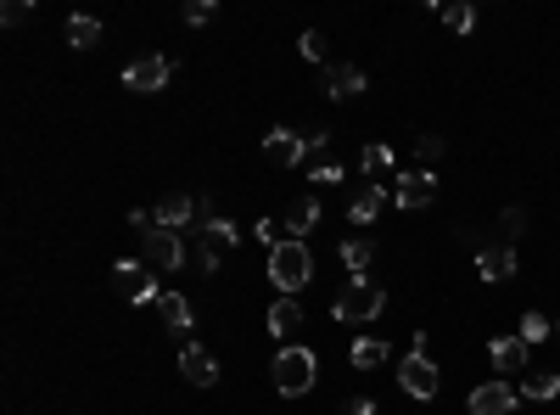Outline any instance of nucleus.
Wrapping results in <instances>:
<instances>
[{
	"label": "nucleus",
	"instance_id": "obj_30",
	"mask_svg": "<svg viewBox=\"0 0 560 415\" xmlns=\"http://www.w3.org/2000/svg\"><path fill=\"white\" fill-rule=\"evenodd\" d=\"M213 12H219L213 0H191V6H185V23H191V29H202V23H213Z\"/></svg>",
	"mask_w": 560,
	"mask_h": 415
},
{
	"label": "nucleus",
	"instance_id": "obj_28",
	"mask_svg": "<svg viewBox=\"0 0 560 415\" xmlns=\"http://www.w3.org/2000/svg\"><path fill=\"white\" fill-rule=\"evenodd\" d=\"M499 230L510 236V242H516V236H527V208H504V214H499Z\"/></svg>",
	"mask_w": 560,
	"mask_h": 415
},
{
	"label": "nucleus",
	"instance_id": "obj_22",
	"mask_svg": "<svg viewBox=\"0 0 560 415\" xmlns=\"http://www.w3.org/2000/svg\"><path fill=\"white\" fill-rule=\"evenodd\" d=\"M68 45H73V51H96V45H101V23H96V17H68Z\"/></svg>",
	"mask_w": 560,
	"mask_h": 415
},
{
	"label": "nucleus",
	"instance_id": "obj_23",
	"mask_svg": "<svg viewBox=\"0 0 560 415\" xmlns=\"http://www.w3.org/2000/svg\"><path fill=\"white\" fill-rule=\"evenodd\" d=\"M555 393H560V376L549 365L544 371H527V382H521V399H555Z\"/></svg>",
	"mask_w": 560,
	"mask_h": 415
},
{
	"label": "nucleus",
	"instance_id": "obj_11",
	"mask_svg": "<svg viewBox=\"0 0 560 415\" xmlns=\"http://www.w3.org/2000/svg\"><path fill=\"white\" fill-rule=\"evenodd\" d=\"M180 371H185V382H191V387H213V382H219V359H213L202 343H185Z\"/></svg>",
	"mask_w": 560,
	"mask_h": 415
},
{
	"label": "nucleus",
	"instance_id": "obj_17",
	"mask_svg": "<svg viewBox=\"0 0 560 415\" xmlns=\"http://www.w3.org/2000/svg\"><path fill=\"white\" fill-rule=\"evenodd\" d=\"M381 208H387V186H364L359 197H353L348 219H353V225H370V219H376Z\"/></svg>",
	"mask_w": 560,
	"mask_h": 415
},
{
	"label": "nucleus",
	"instance_id": "obj_13",
	"mask_svg": "<svg viewBox=\"0 0 560 415\" xmlns=\"http://www.w3.org/2000/svg\"><path fill=\"white\" fill-rule=\"evenodd\" d=\"M191 214H202V202L185 197V191H174V197H163V202L152 208L157 230H180V225H191Z\"/></svg>",
	"mask_w": 560,
	"mask_h": 415
},
{
	"label": "nucleus",
	"instance_id": "obj_29",
	"mask_svg": "<svg viewBox=\"0 0 560 415\" xmlns=\"http://www.w3.org/2000/svg\"><path fill=\"white\" fill-rule=\"evenodd\" d=\"M297 51H303L308 62H325V34H320V29H308L303 40H297Z\"/></svg>",
	"mask_w": 560,
	"mask_h": 415
},
{
	"label": "nucleus",
	"instance_id": "obj_8",
	"mask_svg": "<svg viewBox=\"0 0 560 415\" xmlns=\"http://www.w3.org/2000/svg\"><path fill=\"white\" fill-rule=\"evenodd\" d=\"M398 387H404L409 399H437L443 376H437V365H432L426 354H409L404 365H398Z\"/></svg>",
	"mask_w": 560,
	"mask_h": 415
},
{
	"label": "nucleus",
	"instance_id": "obj_34",
	"mask_svg": "<svg viewBox=\"0 0 560 415\" xmlns=\"http://www.w3.org/2000/svg\"><path fill=\"white\" fill-rule=\"evenodd\" d=\"M308 180H320V186H336V180H342V163H325L320 174H308Z\"/></svg>",
	"mask_w": 560,
	"mask_h": 415
},
{
	"label": "nucleus",
	"instance_id": "obj_4",
	"mask_svg": "<svg viewBox=\"0 0 560 415\" xmlns=\"http://www.w3.org/2000/svg\"><path fill=\"white\" fill-rule=\"evenodd\" d=\"M381 309H387V292H381L376 281H348V292L336 298L331 315L336 320H376Z\"/></svg>",
	"mask_w": 560,
	"mask_h": 415
},
{
	"label": "nucleus",
	"instance_id": "obj_2",
	"mask_svg": "<svg viewBox=\"0 0 560 415\" xmlns=\"http://www.w3.org/2000/svg\"><path fill=\"white\" fill-rule=\"evenodd\" d=\"M314 382H320V365H314V354H308L303 343L280 348V354H275V387H280V393H286V399H303Z\"/></svg>",
	"mask_w": 560,
	"mask_h": 415
},
{
	"label": "nucleus",
	"instance_id": "obj_35",
	"mask_svg": "<svg viewBox=\"0 0 560 415\" xmlns=\"http://www.w3.org/2000/svg\"><path fill=\"white\" fill-rule=\"evenodd\" d=\"M342 415H376V399H348V410Z\"/></svg>",
	"mask_w": 560,
	"mask_h": 415
},
{
	"label": "nucleus",
	"instance_id": "obj_27",
	"mask_svg": "<svg viewBox=\"0 0 560 415\" xmlns=\"http://www.w3.org/2000/svg\"><path fill=\"white\" fill-rule=\"evenodd\" d=\"M443 23H448V29H454V34H465V29H471V23H476V12H471V6H460V0H454V6H443Z\"/></svg>",
	"mask_w": 560,
	"mask_h": 415
},
{
	"label": "nucleus",
	"instance_id": "obj_26",
	"mask_svg": "<svg viewBox=\"0 0 560 415\" xmlns=\"http://www.w3.org/2000/svg\"><path fill=\"white\" fill-rule=\"evenodd\" d=\"M516 337H521L527 348H538V343L549 337V320H544V315H521V331H516Z\"/></svg>",
	"mask_w": 560,
	"mask_h": 415
},
{
	"label": "nucleus",
	"instance_id": "obj_1",
	"mask_svg": "<svg viewBox=\"0 0 560 415\" xmlns=\"http://www.w3.org/2000/svg\"><path fill=\"white\" fill-rule=\"evenodd\" d=\"M269 281L280 287V298H297V292L314 281V258H308L303 242H280L275 253H269Z\"/></svg>",
	"mask_w": 560,
	"mask_h": 415
},
{
	"label": "nucleus",
	"instance_id": "obj_18",
	"mask_svg": "<svg viewBox=\"0 0 560 415\" xmlns=\"http://www.w3.org/2000/svg\"><path fill=\"white\" fill-rule=\"evenodd\" d=\"M314 225H320V202H314V197H297V202H292V214H286V230H292V242H303Z\"/></svg>",
	"mask_w": 560,
	"mask_h": 415
},
{
	"label": "nucleus",
	"instance_id": "obj_33",
	"mask_svg": "<svg viewBox=\"0 0 560 415\" xmlns=\"http://www.w3.org/2000/svg\"><path fill=\"white\" fill-rule=\"evenodd\" d=\"M0 23H6V29L28 23V6H23V0H6V6H0Z\"/></svg>",
	"mask_w": 560,
	"mask_h": 415
},
{
	"label": "nucleus",
	"instance_id": "obj_24",
	"mask_svg": "<svg viewBox=\"0 0 560 415\" xmlns=\"http://www.w3.org/2000/svg\"><path fill=\"white\" fill-rule=\"evenodd\" d=\"M348 359L359 365V371H376L381 359H387V343H376V337H359V343L348 348Z\"/></svg>",
	"mask_w": 560,
	"mask_h": 415
},
{
	"label": "nucleus",
	"instance_id": "obj_9",
	"mask_svg": "<svg viewBox=\"0 0 560 415\" xmlns=\"http://www.w3.org/2000/svg\"><path fill=\"white\" fill-rule=\"evenodd\" d=\"M303 152H308V135H297V129H269L264 135V158L275 169H303Z\"/></svg>",
	"mask_w": 560,
	"mask_h": 415
},
{
	"label": "nucleus",
	"instance_id": "obj_10",
	"mask_svg": "<svg viewBox=\"0 0 560 415\" xmlns=\"http://www.w3.org/2000/svg\"><path fill=\"white\" fill-rule=\"evenodd\" d=\"M471 415H510L521 404V387H510V382H482V387H471Z\"/></svg>",
	"mask_w": 560,
	"mask_h": 415
},
{
	"label": "nucleus",
	"instance_id": "obj_20",
	"mask_svg": "<svg viewBox=\"0 0 560 415\" xmlns=\"http://www.w3.org/2000/svg\"><path fill=\"white\" fill-rule=\"evenodd\" d=\"M157 315L168 320V331H191V303H185L180 292H163V298H157Z\"/></svg>",
	"mask_w": 560,
	"mask_h": 415
},
{
	"label": "nucleus",
	"instance_id": "obj_16",
	"mask_svg": "<svg viewBox=\"0 0 560 415\" xmlns=\"http://www.w3.org/2000/svg\"><path fill=\"white\" fill-rule=\"evenodd\" d=\"M364 174H370V186H392V180H387V174H392V163H398V158H392V146H364Z\"/></svg>",
	"mask_w": 560,
	"mask_h": 415
},
{
	"label": "nucleus",
	"instance_id": "obj_5",
	"mask_svg": "<svg viewBox=\"0 0 560 415\" xmlns=\"http://www.w3.org/2000/svg\"><path fill=\"white\" fill-rule=\"evenodd\" d=\"M112 270H118L112 281H118V292H124L129 303H157L163 298V292H157V270H146L140 258H118Z\"/></svg>",
	"mask_w": 560,
	"mask_h": 415
},
{
	"label": "nucleus",
	"instance_id": "obj_21",
	"mask_svg": "<svg viewBox=\"0 0 560 415\" xmlns=\"http://www.w3.org/2000/svg\"><path fill=\"white\" fill-rule=\"evenodd\" d=\"M202 242H208V247H213V253H219V258H224V253H230V247H236V242H241V230H236V225H230V219H208V225H202Z\"/></svg>",
	"mask_w": 560,
	"mask_h": 415
},
{
	"label": "nucleus",
	"instance_id": "obj_6",
	"mask_svg": "<svg viewBox=\"0 0 560 415\" xmlns=\"http://www.w3.org/2000/svg\"><path fill=\"white\" fill-rule=\"evenodd\" d=\"M168 79H174V62L168 57H135L124 68V90H140V96H152V90H168Z\"/></svg>",
	"mask_w": 560,
	"mask_h": 415
},
{
	"label": "nucleus",
	"instance_id": "obj_12",
	"mask_svg": "<svg viewBox=\"0 0 560 415\" xmlns=\"http://www.w3.org/2000/svg\"><path fill=\"white\" fill-rule=\"evenodd\" d=\"M325 96H336V101L364 96V68H353V62H325Z\"/></svg>",
	"mask_w": 560,
	"mask_h": 415
},
{
	"label": "nucleus",
	"instance_id": "obj_3",
	"mask_svg": "<svg viewBox=\"0 0 560 415\" xmlns=\"http://www.w3.org/2000/svg\"><path fill=\"white\" fill-rule=\"evenodd\" d=\"M185 242H180V230H146V236H140V264H146V270H180L185 264Z\"/></svg>",
	"mask_w": 560,
	"mask_h": 415
},
{
	"label": "nucleus",
	"instance_id": "obj_19",
	"mask_svg": "<svg viewBox=\"0 0 560 415\" xmlns=\"http://www.w3.org/2000/svg\"><path fill=\"white\" fill-rule=\"evenodd\" d=\"M488 354H493V365H499V371H521V365L532 359V348L521 343V337H499V343H493Z\"/></svg>",
	"mask_w": 560,
	"mask_h": 415
},
{
	"label": "nucleus",
	"instance_id": "obj_25",
	"mask_svg": "<svg viewBox=\"0 0 560 415\" xmlns=\"http://www.w3.org/2000/svg\"><path fill=\"white\" fill-rule=\"evenodd\" d=\"M370 258H376V242H342V264L353 270V281H364Z\"/></svg>",
	"mask_w": 560,
	"mask_h": 415
},
{
	"label": "nucleus",
	"instance_id": "obj_31",
	"mask_svg": "<svg viewBox=\"0 0 560 415\" xmlns=\"http://www.w3.org/2000/svg\"><path fill=\"white\" fill-rule=\"evenodd\" d=\"M415 158L420 163H437V158H443V135H420V141H415Z\"/></svg>",
	"mask_w": 560,
	"mask_h": 415
},
{
	"label": "nucleus",
	"instance_id": "obj_15",
	"mask_svg": "<svg viewBox=\"0 0 560 415\" xmlns=\"http://www.w3.org/2000/svg\"><path fill=\"white\" fill-rule=\"evenodd\" d=\"M476 275L493 281V287L510 281V275H516V247H482V253H476Z\"/></svg>",
	"mask_w": 560,
	"mask_h": 415
},
{
	"label": "nucleus",
	"instance_id": "obj_32",
	"mask_svg": "<svg viewBox=\"0 0 560 415\" xmlns=\"http://www.w3.org/2000/svg\"><path fill=\"white\" fill-rule=\"evenodd\" d=\"M258 242H264L269 253H275V247L286 242V236H280V219H258Z\"/></svg>",
	"mask_w": 560,
	"mask_h": 415
},
{
	"label": "nucleus",
	"instance_id": "obj_7",
	"mask_svg": "<svg viewBox=\"0 0 560 415\" xmlns=\"http://www.w3.org/2000/svg\"><path fill=\"white\" fill-rule=\"evenodd\" d=\"M392 202H398L404 214H415V208H426V202H437V174H432V169L398 174V180H392Z\"/></svg>",
	"mask_w": 560,
	"mask_h": 415
},
{
	"label": "nucleus",
	"instance_id": "obj_14",
	"mask_svg": "<svg viewBox=\"0 0 560 415\" xmlns=\"http://www.w3.org/2000/svg\"><path fill=\"white\" fill-rule=\"evenodd\" d=\"M269 331H275L280 343L292 348L297 337H303V303H297V298H280L275 309H269Z\"/></svg>",
	"mask_w": 560,
	"mask_h": 415
}]
</instances>
